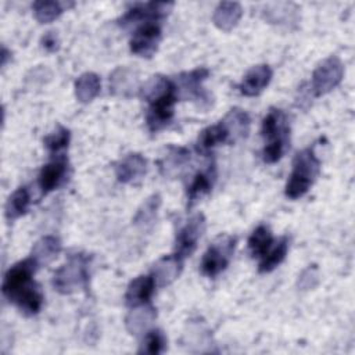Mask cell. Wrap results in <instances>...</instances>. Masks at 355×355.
Returning a JSON list of instances; mask_svg holds the SVG:
<instances>
[{
  "mask_svg": "<svg viewBox=\"0 0 355 355\" xmlns=\"http://www.w3.org/2000/svg\"><path fill=\"white\" fill-rule=\"evenodd\" d=\"M140 90L143 98L148 103L146 116L147 126L154 133L159 132L166 128L173 118L175 103L179 97L176 85L162 75H155L151 76Z\"/></svg>",
  "mask_w": 355,
  "mask_h": 355,
  "instance_id": "6da1fadb",
  "label": "cell"
},
{
  "mask_svg": "<svg viewBox=\"0 0 355 355\" xmlns=\"http://www.w3.org/2000/svg\"><path fill=\"white\" fill-rule=\"evenodd\" d=\"M261 133L268 143L262 150V158L266 164L277 162L286 153L290 141V128L282 110L270 108L262 121Z\"/></svg>",
  "mask_w": 355,
  "mask_h": 355,
  "instance_id": "7a4b0ae2",
  "label": "cell"
},
{
  "mask_svg": "<svg viewBox=\"0 0 355 355\" xmlns=\"http://www.w3.org/2000/svg\"><path fill=\"white\" fill-rule=\"evenodd\" d=\"M320 171V161L318 159L313 148L308 147L298 151L293 161V171L286 184V196L297 200L308 193Z\"/></svg>",
  "mask_w": 355,
  "mask_h": 355,
  "instance_id": "3957f363",
  "label": "cell"
},
{
  "mask_svg": "<svg viewBox=\"0 0 355 355\" xmlns=\"http://www.w3.org/2000/svg\"><path fill=\"white\" fill-rule=\"evenodd\" d=\"M90 257L86 254H72L68 261L57 269L53 277L54 288L61 294H71L82 287H86L89 280Z\"/></svg>",
  "mask_w": 355,
  "mask_h": 355,
  "instance_id": "277c9868",
  "label": "cell"
},
{
  "mask_svg": "<svg viewBox=\"0 0 355 355\" xmlns=\"http://www.w3.org/2000/svg\"><path fill=\"white\" fill-rule=\"evenodd\" d=\"M37 268L39 266L33 261L32 257L12 265L6 272L4 279H3V284H1L3 295L10 302L14 304L21 294H24L29 287H32L35 284L32 282V276Z\"/></svg>",
  "mask_w": 355,
  "mask_h": 355,
  "instance_id": "5b68a950",
  "label": "cell"
},
{
  "mask_svg": "<svg viewBox=\"0 0 355 355\" xmlns=\"http://www.w3.org/2000/svg\"><path fill=\"white\" fill-rule=\"evenodd\" d=\"M236 243L237 239L233 236H220L216 239L202 255L200 265L202 275L214 277L223 272L233 257Z\"/></svg>",
  "mask_w": 355,
  "mask_h": 355,
  "instance_id": "8992f818",
  "label": "cell"
},
{
  "mask_svg": "<svg viewBox=\"0 0 355 355\" xmlns=\"http://www.w3.org/2000/svg\"><path fill=\"white\" fill-rule=\"evenodd\" d=\"M344 76V65L341 60L331 55L322 61L312 73V92L316 97H320L331 92Z\"/></svg>",
  "mask_w": 355,
  "mask_h": 355,
  "instance_id": "52a82bcc",
  "label": "cell"
},
{
  "mask_svg": "<svg viewBox=\"0 0 355 355\" xmlns=\"http://www.w3.org/2000/svg\"><path fill=\"white\" fill-rule=\"evenodd\" d=\"M205 230V218L202 214L193 215L176 233L175 240V254L180 258H186L193 254Z\"/></svg>",
  "mask_w": 355,
  "mask_h": 355,
  "instance_id": "ba28073f",
  "label": "cell"
},
{
  "mask_svg": "<svg viewBox=\"0 0 355 355\" xmlns=\"http://www.w3.org/2000/svg\"><path fill=\"white\" fill-rule=\"evenodd\" d=\"M161 42V28L150 21L139 26L130 39V51L139 57L150 58L158 49Z\"/></svg>",
  "mask_w": 355,
  "mask_h": 355,
  "instance_id": "9c48e42d",
  "label": "cell"
},
{
  "mask_svg": "<svg viewBox=\"0 0 355 355\" xmlns=\"http://www.w3.org/2000/svg\"><path fill=\"white\" fill-rule=\"evenodd\" d=\"M172 7L173 3L171 1H151L146 4H136L130 10H128V12L121 18V25L125 26L141 19H147L148 22L150 19H161L168 15Z\"/></svg>",
  "mask_w": 355,
  "mask_h": 355,
  "instance_id": "30bf717a",
  "label": "cell"
},
{
  "mask_svg": "<svg viewBox=\"0 0 355 355\" xmlns=\"http://www.w3.org/2000/svg\"><path fill=\"white\" fill-rule=\"evenodd\" d=\"M209 71L207 68H197L190 72H184L179 75V86L178 89V96L180 94L183 98H190V100H200L205 101L207 94L201 87V83L208 78Z\"/></svg>",
  "mask_w": 355,
  "mask_h": 355,
  "instance_id": "8fae6325",
  "label": "cell"
},
{
  "mask_svg": "<svg viewBox=\"0 0 355 355\" xmlns=\"http://www.w3.org/2000/svg\"><path fill=\"white\" fill-rule=\"evenodd\" d=\"M110 90L115 96L132 97L140 90V80L137 73L128 68L119 67L110 75Z\"/></svg>",
  "mask_w": 355,
  "mask_h": 355,
  "instance_id": "7c38bea8",
  "label": "cell"
},
{
  "mask_svg": "<svg viewBox=\"0 0 355 355\" xmlns=\"http://www.w3.org/2000/svg\"><path fill=\"white\" fill-rule=\"evenodd\" d=\"M183 269V258L178 254L166 255L158 259L151 270V276L155 282V286L164 287L175 282Z\"/></svg>",
  "mask_w": 355,
  "mask_h": 355,
  "instance_id": "4fadbf2b",
  "label": "cell"
},
{
  "mask_svg": "<svg viewBox=\"0 0 355 355\" xmlns=\"http://www.w3.org/2000/svg\"><path fill=\"white\" fill-rule=\"evenodd\" d=\"M250 116L245 111L240 108H232L220 125L226 133L227 143H236L241 139H245L250 132Z\"/></svg>",
  "mask_w": 355,
  "mask_h": 355,
  "instance_id": "5bb4252c",
  "label": "cell"
},
{
  "mask_svg": "<svg viewBox=\"0 0 355 355\" xmlns=\"http://www.w3.org/2000/svg\"><path fill=\"white\" fill-rule=\"evenodd\" d=\"M272 75L273 72L269 65L266 64L255 65L244 75L241 83L239 85V89L244 96H248V97L258 96L269 85Z\"/></svg>",
  "mask_w": 355,
  "mask_h": 355,
  "instance_id": "9a60e30c",
  "label": "cell"
},
{
  "mask_svg": "<svg viewBox=\"0 0 355 355\" xmlns=\"http://www.w3.org/2000/svg\"><path fill=\"white\" fill-rule=\"evenodd\" d=\"M67 168H68V162H67V158L62 155L57 157L55 159H53L51 162L46 164L42 168L37 183L43 194L50 193L51 190L57 189L61 184V182L67 175Z\"/></svg>",
  "mask_w": 355,
  "mask_h": 355,
  "instance_id": "2e32d148",
  "label": "cell"
},
{
  "mask_svg": "<svg viewBox=\"0 0 355 355\" xmlns=\"http://www.w3.org/2000/svg\"><path fill=\"white\" fill-rule=\"evenodd\" d=\"M147 161L141 154L130 153L115 165V175L121 183H132L146 173Z\"/></svg>",
  "mask_w": 355,
  "mask_h": 355,
  "instance_id": "e0dca14e",
  "label": "cell"
},
{
  "mask_svg": "<svg viewBox=\"0 0 355 355\" xmlns=\"http://www.w3.org/2000/svg\"><path fill=\"white\" fill-rule=\"evenodd\" d=\"M154 287H155V282L151 275L139 276L133 279L126 288V294H125L126 305L129 308H135V306L147 304L153 295Z\"/></svg>",
  "mask_w": 355,
  "mask_h": 355,
  "instance_id": "ac0fdd59",
  "label": "cell"
},
{
  "mask_svg": "<svg viewBox=\"0 0 355 355\" xmlns=\"http://www.w3.org/2000/svg\"><path fill=\"white\" fill-rule=\"evenodd\" d=\"M216 178V172H215V164L208 165V168L198 171L191 183L187 187V201H189V207H191L193 204H196L201 197L207 196L214 186Z\"/></svg>",
  "mask_w": 355,
  "mask_h": 355,
  "instance_id": "d6986e66",
  "label": "cell"
},
{
  "mask_svg": "<svg viewBox=\"0 0 355 355\" xmlns=\"http://www.w3.org/2000/svg\"><path fill=\"white\" fill-rule=\"evenodd\" d=\"M243 15V8L237 1H222L216 6L212 21L220 31H232Z\"/></svg>",
  "mask_w": 355,
  "mask_h": 355,
  "instance_id": "ffe728a7",
  "label": "cell"
},
{
  "mask_svg": "<svg viewBox=\"0 0 355 355\" xmlns=\"http://www.w3.org/2000/svg\"><path fill=\"white\" fill-rule=\"evenodd\" d=\"M154 319H155L154 308L144 304V305L132 308V311L128 313L125 319V324L130 334L139 336L148 329V326L154 322Z\"/></svg>",
  "mask_w": 355,
  "mask_h": 355,
  "instance_id": "44dd1931",
  "label": "cell"
},
{
  "mask_svg": "<svg viewBox=\"0 0 355 355\" xmlns=\"http://www.w3.org/2000/svg\"><path fill=\"white\" fill-rule=\"evenodd\" d=\"M60 251H61V241L54 236H44L33 244L31 257L37 263V266H42L55 259Z\"/></svg>",
  "mask_w": 355,
  "mask_h": 355,
  "instance_id": "7402d4cb",
  "label": "cell"
},
{
  "mask_svg": "<svg viewBox=\"0 0 355 355\" xmlns=\"http://www.w3.org/2000/svg\"><path fill=\"white\" fill-rule=\"evenodd\" d=\"M100 87L101 83L98 75L94 72H85L75 82V96L80 103L86 104L98 94Z\"/></svg>",
  "mask_w": 355,
  "mask_h": 355,
  "instance_id": "603a6c76",
  "label": "cell"
},
{
  "mask_svg": "<svg viewBox=\"0 0 355 355\" xmlns=\"http://www.w3.org/2000/svg\"><path fill=\"white\" fill-rule=\"evenodd\" d=\"M273 236L268 226L259 225L248 239V250L251 255L255 258H262L272 247Z\"/></svg>",
  "mask_w": 355,
  "mask_h": 355,
  "instance_id": "cb8c5ba5",
  "label": "cell"
},
{
  "mask_svg": "<svg viewBox=\"0 0 355 355\" xmlns=\"http://www.w3.org/2000/svg\"><path fill=\"white\" fill-rule=\"evenodd\" d=\"M31 202V196H29V190L22 186L18 187L8 198L7 204H6V218L7 220H15L17 218L22 216L24 214H26L28 207Z\"/></svg>",
  "mask_w": 355,
  "mask_h": 355,
  "instance_id": "d4e9b609",
  "label": "cell"
},
{
  "mask_svg": "<svg viewBox=\"0 0 355 355\" xmlns=\"http://www.w3.org/2000/svg\"><path fill=\"white\" fill-rule=\"evenodd\" d=\"M222 143H227V137H226V133L219 122L216 125L208 126L204 130H201V133L198 135V139H197V150L200 153L205 154V153L211 151L215 146L222 144Z\"/></svg>",
  "mask_w": 355,
  "mask_h": 355,
  "instance_id": "484cf974",
  "label": "cell"
},
{
  "mask_svg": "<svg viewBox=\"0 0 355 355\" xmlns=\"http://www.w3.org/2000/svg\"><path fill=\"white\" fill-rule=\"evenodd\" d=\"M287 251H288V240L284 236L277 241V244L273 248L270 247V250L261 258L258 270L261 273H266V272L273 270L276 266H279L284 261V258L287 255Z\"/></svg>",
  "mask_w": 355,
  "mask_h": 355,
  "instance_id": "4316f807",
  "label": "cell"
},
{
  "mask_svg": "<svg viewBox=\"0 0 355 355\" xmlns=\"http://www.w3.org/2000/svg\"><path fill=\"white\" fill-rule=\"evenodd\" d=\"M14 304L18 306V309L24 315L32 316L40 311V308L43 305V294L39 290V287L36 284H33L24 294H21Z\"/></svg>",
  "mask_w": 355,
  "mask_h": 355,
  "instance_id": "83f0119b",
  "label": "cell"
},
{
  "mask_svg": "<svg viewBox=\"0 0 355 355\" xmlns=\"http://www.w3.org/2000/svg\"><path fill=\"white\" fill-rule=\"evenodd\" d=\"M64 3L60 1H51V0H40V1H35L33 3V12H35V18L40 22V24H49L51 21H54L55 18H58L64 10H65Z\"/></svg>",
  "mask_w": 355,
  "mask_h": 355,
  "instance_id": "f1b7e54d",
  "label": "cell"
},
{
  "mask_svg": "<svg viewBox=\"0 0 355 355\" xmlns=\"http://www.w3.org/2000/svg\"><path fill=\"white\" fill-rule=\"evenodd\" d=\"M159 205H161V197L158 194H153L151 197H148L139 208L135 216V223L141 227L151 226L154 223V219L157 218Z\"/></svg>",
  "mask_w": 355,
  "mask_h": 355,
  "instance_id": "f546056e",
  "label": "cell"
},
{
  "mask_svg": "<svg viewBox=\"0 0 355 355\" xmlns=\"http://www.w3.org/2000/svg\"><path fill=\"white\" fill-rule=\"evenodd\" d=\"M187 161H189L187 150L182 147H172L168 155L161 161V171L165 175H175L180 171V168L184 166Z\"/></svg>",
  "mask_w": 355,
  "mask_h": 355,
  "instance_id": "4dcf8cb0",
  "label": "cell"
},
{
  "mask_svg": "<svg viewBox=\"0 0 355 355\" xmlns=\"http://www.w3.org/2000/svg\"><path fill=\"white\" fill-rule=\"evenodd\" d=\"M165 347H166V338H165L164 333L161 330L155 329V330H150L146 333L139 352L155 355V354L162 352L165 349Z\"/></svg>",
  "mask_w": 355,
  "mask_h": 355,
  "instance_id": "1f68e13d",
  "label": "cell"
},
{
  "mask_svg": "<svg viewBox=\"0 0 355 355\" xmlns=\"http://www.w3.org/2000/svg\"><path fill=\"white\" fill-rule=\"evenodd\" d=\"M69 137H71L69 130L64 126H58L53 133L44 137V146L50 153L57 154L68 147Z\"/></svg>",
  "mask_w": 355,
  "mask_h": 355,
  "instance_id": "d6a6232c",
  "label": "cell"
},
{
  "mask_svg": "<svg viewBox=\"0 0 355 355\" xmlns=\"http://www.w3.org/2000/svg\"><path fill=\"white\" fill-rule=\"evenodd\" d=\"M290 7H293V4H287V3L269 4L265 8V18L270 24H282L283 21H287V18L290 19V17L294 14V11H290Z\"/></svg>",
  "mask_w": 355,
  "mask_h": 355,
  "instance_id": "836d02e7",
  "label": "cell"
},
{
  "mask_svg": "<svg viewBox=\"0 0 355 355\" xmlns=\"http://www.w3.org/2000/svg\"><path fill=\"white\" fill-rule=\"evenodd\" d=\"M319 275H318V269L316 266H309L308 269H305L301 276H300V280H298V286L302 288V290H309V288H313L316 284H318V279Z\"/></svg>",
  "mask_w": 355,
  "mask_h": 355,
  "instance_id": "e575fe53",
  "label": "cell"
},
{
  "mask_svg": "<svg viewBox=\"0 0 355 355\" xmlns=\"http://www.w3.org/2000/svg\"><path fill=\"white\" fill-rule=\"evenodd\" d=\"M42 46L47 51H55L58 49V37H57L55 32H51V31L47 32L42 37Z\"/></svg>",
  "mask_w": 355,
  "mask_h": 355,
  "instance_id": "d590c367",
  "label": "cell"
},
{
  "mask_svg": "<svg viewBox=\"0 0 355 355\" xmlns=\"http://www.w3.org/2000/svg\"><path fill=\"white\" fill-rule=\"evenodd\" d=\"M7 57H8V50H7L6 47H3V51H1V65H3V67L6 65Z\"/></svg>",
  "mask_w": 355,
  "mask_h": 355,
  "instance_id": "8d00e7d4",
  "label": "cell"
}]
</instances>
